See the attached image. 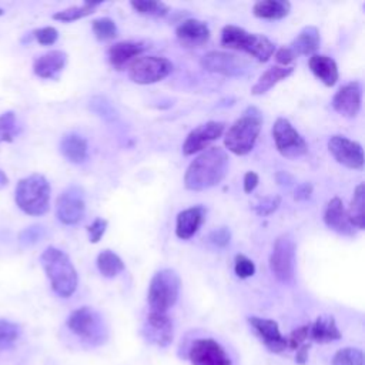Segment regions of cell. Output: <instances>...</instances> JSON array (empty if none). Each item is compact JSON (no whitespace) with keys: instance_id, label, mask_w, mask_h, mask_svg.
Segmentation results:
<instances>
[{"instance_id":"e575fe53","label":"cell","mask_w":365,"mask_h":365,"mask_svg":"<svg viewBox=\"0 0 365 365\" xmlns=\"http://www.w3.org/2000/svg\"><path fill=\"white\" fill-rule=\"evenodd\" d=\"M332 365H364V354L358 348H342L332 356Z\"/></svg>"},{"instance_id":"30bf717a","label":"cell","mask_w":365,"mask_h":365,"mask_svg":"<svg viewBox=\"0 0 365 365\" xmlns=\"http://www.w3.org/2000/svg\"><path fill=\"white\" fill-rule=\"evenodd\" d=\"M272 137L275 147L282 157L298 158L308 153V145L304 137L284 117L275 120L272 125Z\"/></svg>"},{"instance_id":"7bdbcfd3","label":"cell","mask_w":365,"mask_h":365,"mask_svg":"<svg viewBox=\"0 0 365 365\" xmlns=\"http://www.w3.org/2000/svg\"><path fill=\"white\" fill-rule=\"evenodd\" d=\"M106 228H107V220L97 217V218H96V220H94V221L87 227L90 241H91L93 244L98 242V241L101 240V237L104 235Z\"/></svg>"},{"instance_id":"44dd1931","label":"cell","mask_w":365,"mask_h":365,"mask_svg":"<svg viewBox=\"0 0 365 365\" xmlns=\"http://www.w3.org/2000/svg\"><path fill=\"white\" fill-rule=\"evenodd\" d=\"M67 63V54L61 50H51L37 57L33 63V71L41 78H57Z\"/></svg>"},{"instance_id":"60d3db41","label":"cell","mask_w":365,"mask_h":365,"mask_svg":"<svg viewBox=\"0 0 365 365\" xmlns=\"http://www.w3.org/2000/svg\"><path fill=\"white\" fill-rule=\"evenodd\" d=\"M44 235V228L40 225H31L24 228L20 235H19V241L21 245H33L36 244L38 240H41Z\"/></svg>"},{"instance_id":"681fc988","label":"cell","mask_w":365,"mask_h":365,"mask_svg":"<svg viewBox=\"0 0 365 365\" xmlns=\"http://www.w3.org/2000/svg\"><path fill=\"white\" fill-rule=\"evenodd\" d=\"M7 184H9V178H7V175L4 174V171L0 170V188H4Z\"/></svg>"},{"instance_id":"8992f818","label":"cell","mask_w":365,"mask_h":365,"mask_svg":"<svg viewBox=\"0 0 365 365\" xmlns=\"http://www.w3.org/2000/svg\"><path fill=\"white\" fill-rule=\"evenodd\" d=\"M181 279L174 269L164 268L157 271L148 285L147 301L154 312L165 314L171 308L180 295Z\"/></svg>"},{"instance_id":"2e32d148","label":"cell","mask_w":365,"mask_h":365,"mask_svg":"<svg viewBox=\"0 0 365 365\" xmlns=\"http://www.w3.org/2000/svg\"><path fill=\"white\" fill-rule=\"evenodd\" d=\"M144 338L157 346H168L173 342L174 327L167 314L150 311L143 325Z\"/></svg>"},{"instance_id":"ee69618b","label":"cell","mask_w":365,"mask_h":365,"mask_svg":"<svg viewBox=\"0 0 365 365\" xmlns=\"http://www.w3.org/2000/svg\"><path fill=\"white\" fill-rule=\"evenodd\" d=\"M208 240L211 244H214L217 247H225L231 240V232L227 227H220L208 235Z\"/></svg>"},{"instance_id":"1f68e13d","label":"cell","mask_w":365,"mask_h":365,"mask_svg":"<svg viewBox=\"0 0 365 365\" xmlns=\"http://www.w3.org/2000/svg\"><path fill=\"white\" fill-rule=\"evenodd\" d=\"M101 3L100 1H86L81 6H71L68 9H64L61 11H57L53 14L54 20H60V21H74L78 19H83L88 14H91L94 11L96 7H98Z\"/></svg>"},{"instance_id":"4316f807","label":"cell","mask_w":365,"mask_h":365,"mask_svg":"<svg viewBox=\"0 0 365 365\" xmlns=\"http://www.w3.org/2000/svg\"><path fill=\"white\" fill-rule=\"evenodd\" d=\"M87 150H88V145H87L86 138L78 134H74V133L66 134L60 141L61 154L70 163H74V164H80V163L86 161Z\"/></svg>"},{"instance_id":"ba28073f","label":"cell","mask_w":365,"mask_h":365,"mask_svg":"<svg viewBox=\"0 0 365 365\" xmlns=\"http://www.w3.org/2000/svg\"><path fill=\"white\" fill-rule=\"evenodd\" d=\"M173 63L165 57L138 56L128 64V77L137 84H153L173 71Z\"/></svg>"},{"instance_id":"7a4b0ae2","label":"cell","mask_w":365,"mask_h":365,"mask_svg":"<svg viewBox=\"0 0 365 365\" xmlns=\"http://www.w3.org/2000/svg\"><path fill=\"white\" fill-rule=\"evenodd\" d=\"M40 264L50 279L53 291L61 297L68 298L77 288V272L68 255L56 248L47 247L40 255Z\"/></svg>"},{"instance_id":"8fae6325","label":"cell","mask_w":365,"mask_h":365,"mask_svg":"<svg viewBox=\"0 0 365 365\" xmlns=\"http://www.w3.org/2000/svg\"><path fill=\"white\" fill-rule=\"evenodd\" d=\"M201 67L211 73H218L227 77H238L248 71V61L225 51H208L201 57Z\"/></svg>"},{"instance_id":"f907efd6","label":"cell","mask_w":365,"mask_h":365,"mask_svg":"<svg viewBox=\"0 0 365 365\" xmlns=\"http://www.w3.org/2000/svg\"><path fill=\"white\" fill-rule=\"evenodd\" d=\"M1 14H3V10H1V9H0V16H1Z\"/></svg>"},{"instance_id":"9c48e42d","label":"cell","mask_w":365,"mask_h":365,"mask_svg":"<svg viewBox=\"0 0 365 365\" xmlns=\"http://www.w3.org/2000/svg\"><path fill=\"white\" fill-rule=\"evenodd\" d=\"M269 268L281 282H291L295 269V242L289 234H281L269 255Z\"/></svg>"},{"instance_id":"d6986e66","label":"cell","mask_w":365,"mask_h":365,"mask_svg":"<svg viewBox=\"0 0 365 365\" xmlns=\"http://www.w3.org/2000/svg\"><path fill=\"white\" fill-rule=\"evenodd\" d=\"M334 110L345 117H355L361 108V86L358 81H351L342 86L332 97Z\"/></svg>"},{"instance_id":"f1b7e54d","label":"cell","mask_w":365,"mask_h":365,"mask_svg":"<svg viewBox=\"0 0 365 365\" xmlns=\"http://www.w3.org/2000/svg\"><path fill=\"white\" fill-rule=\"evenodd\" d=\"M291 10V3L287 0H261L252 7L254 16L259 19L278 20L288 16Z\"/></svg>"},{"instance_id":"ac0fdd59","label":"cell","mask_w":365,"mask_h":365,"mask_svg":"<svg viewBox=\"0 0 365 365\" xmlns=\"http://www.w3.org/2000/svg\"><path fill=\"white\" fill-rule=\"evenodd\" d=\"M175 36L181 46L187 48H195L205 44L210 38V29L207 23L197 19L182 20L177 29Z\"/></svg>"},{"instance_id":"4fadbf2b","label":"cell","mask_w":365,"mask_h":365,"mask_svg":"<svg viewBox=\"0 0 365 365\" xmlns=\"http://www.w3.org/2000/svg\"><path fill=\"white\" fill-rule=\"evenodd\" d=\"M192 365H232L227 351L211 338L195 339L188 351Z\"/></svg>"},{"instance_id":"484cf974","label":"cell","mask_w":365,"mask_h":365,"mask_svg":"<svg viewBox=\"0 0 365 365\" xmlns=\"http://www.w3.org/2000/svg\"><path fill=\"white\" fill-rule=\"evenodd\" d=\"M319 43H321L319 30L315 26H307L299 31V34L292 40V43L288 47L298 57V56L314 54L319 47Z\"/></svg>"},{"instance_id":"b9f144b4","label":"cell","mask_w":365,"mask_h":365,"mask_svg":"<svg viewBox=\"0 0 365 365\" xmlns=\"http://www.w3.org/2000/svg\"><path fill=\"white\" fill-rule=\"evenodd\" d=\"M33 34H34L36 40H37L40 44H43V46H50V44H53V43L57 40V37H58V31H57L54 27H51V26L37 29V30H34Z\"/></svg>"},{"instance_id":"5bb4252c","label":"cell","mask_w":365,"mask_h":365,"mask_svg":"<svg viewBox=\"0 0 365 365\" xmlns=\"http://www.w3.org/2000/svg\"><path fill=\"white\" fill-rule=\"evenodd\" d=\"M328 150L336 163L352 170H362L364 151L359 143L344 135H332L328 140Z\"/></svg>"},{"instance_id":"8d00e7d4","label":"cell","mask_w":365,"mask_h":365,"mask_svg":"<svg viewBox=\"0 0 365 365\" xmlns=\"http://www.w3.org/2000/svg\"><path fill=\"white\" fill-rule=\"evenodd\" d=\"M17 134L16 125V115L13 111H7L0 115V143H10L13 141L14 135Z\"/></svg>"},{"instance_id":"cb8c5ba5","label":"cell","mask_w":365,"mask_h":365,"mask_svg":"<svg viewBox=\"0 0 365 365\" xmlns=\"http://www.w3.org/2000/svg\"><path fill=\"white\" fill-rule=\"evenodd\" d=\"M309 338L318 344H328L341 338V331L336 327L334 317L321 315L314 324H309Z\"/></svg>"},{"instance_id":"74e56055","label":"cell","mask_w":365,"mask_h":365,"mask_svg":"<svg viewBox=\"0 0 365 365\" xmlns=\"http://www.w3.org/2000/svg\"><path fill=\"white\" fill-rule=\"evenodd\" d=\"M279 204H281L279 195H267V197L259 198L258 202L252 205V208L258 215L265 217V215H271L274 211H277Z\"/></svg>"},{"instance_id":"9a60e30c","label":"cell","mask_w":365,"mask_h":365,"mask_svg":"<svg viewBox=\"0 0 365 365\" xmlns=\"http://www.w3.org/2000/svg\"><path fill=\"white\" fill-rule=\"evenodd\" d=\"M225 124L222 121H207L195 127L185 138L182 144V153L185 155L204 151L212 141L220 138L224 133Z\"/></svg>"},{"instance_id":"7dc6e473","label":"cell","mask_w":365,"mask_h":365,"mask_svg":"<svg viewBox=\"0 0 365 365\" xmlns=\"http://www.w3.org/2000/svg\"><path fill=\"white\" fill-rule=\"evenodd\" d=\"M311 194H312V184L311 182H302L297 187L294 198L297 201H304V200H308L311 197Z\"/></svg>"},{"instance_id":"3957f363","label":"cell","mask_w":365,"mask_h":365,"mask_svg":"<svg viewBox=\"0 0 365 365\" xmlns=\"http://www.w3.org/2000/svg\"><path fill=\"white\" fill-rule=\"evenodd\" d=\"M262 125V115L258 108L248 107L242 115L232 123L224 137V144L228 151L237 155L248 154L258 138Z\"/></svg>"},{"instance_id":"f35d334b","label":"cell","mask_w":365,"mask_h":365,"mask_svg":"<svg viewBox=\"0 0 365 365\" xmlns=\"http://www.w3.org/2000/svg\"><path fill=\"white\" fill-rule=\"evenodd\" d=\"M234 272L238 278H250L255 272L254 262L244 254H237L234 259Z\"/></svg>"},{"instance_id":"e0dca14e","label":"cell","mask_w":365,"mask_h":365,"mask_svg":"<svg viewBox=\"0 0 365 365\" xmlns=\"http://www.w3.org/2000/svg\"><path fill=\"white\" fill-rule=\"evenodd\" d=\"M248 322L257 336L262 341V344L267 346L271 352H282L287 346V338L282 336L279 332L278 324L274 319L268 318H259V317H250Z\"/></svg>"},{"instance_id":"6da1fadb","label":"cell","mask_w":365,"mask_h":365,"mask_svg":"<svg viewBox=\"0 0 365 365\" xmlns=\"http://www.w3.org/2000/svg\"><path fill=\"white\" fill-rule=\"evenodd\" d=\"M230 165L228 154L221 147H210L195 157L185 170L184 187L191 191H202L221 182Z\"/></svg>"},{"instance_id":"5b68a950","label":"cell","mask_w":365,"mask_h":365,"mask_svg":"<svg viewBox=\"0 0 365 365\" xmlns=\"http://www.w3.org/2000/svg\"><path fill=\"white\" fill-rule=\"evenodd\" d=\"M16 204L29 215H43L48 211L50 184L41 174L21 178L14 192Z\"/></svg>"},{"instance_id":"4dcf8cb0","label":"cell","mask_w":365,"mask_h":365,"mask_svg":"<svg viewBox=\"0 0 365 365\" xmlns=\"http://www.w3.org/2000/svg\"><path fill=\"white\" fill-rule=\"evenodd\" d=\"M97 267L101 275L107 278H113L124 269V262L115 252L110 250H104L97 257Z\"/></svg>"},{"instance_id":"d4e9b609","label":"cell","mask_w":365,"mask_h":365,"mask_svg":"<svg viewBox=\"0 0 365 365\" xmlns=\"http://www.w3.org/2000/svg\"><path fill=\"white\" fill-rule=\"evenodd\" d=\"M308 66L311 71L315 74L317 78H319L325 86L331 87L338 80V66L334 58L324 56V54H312L309 57Z\"/></svg>"},{"instance_id":"603a6c76","label":"cell","mask_w":365,"mask_h":365,"mask_svg":"<svg viewBox=\"0 0 365 365\" xmlns=\"http://www.w3.org/2000/svg\"><path fill=\"white\" fill-rule=\"evenodd\" d=\"M144 50L145 46L140 41H118L108 48V61L115 70H123L127 63H131Z\"/></svg>"},{"instance_id":"ffe728a7","label":"cell","mask_w":365,"mask_h":365,"mask_svg":"<svg viewBox=\"0 0 365 365\" xmlns=\"http://www.w3.org/2000/svg\"><path fill=\"white\" fill-rule=\"evenodd\" d=\"M324 222L327 227L338 234L342 235H355V228L351 225L346 210L344 208V204L341 198L334 197L328 201L327 208L324 211Z\"/></svg>"},{"instance_id":"7c38bea8","label":"cell","mask_w":365,"mask_h":365,"mask_svg":"<svg viewBox=\"0 0 365 365\" xmlns=\"http://www.w3.org/2000/svg\"><path fill=\"white\" fill-rule=\"evenodd\" d=\"M86 211L83 190L77 185L66 188L57 198L56 214L57 218L66 225H74L81 221Z\"/></svg>"},{"instance_id":"d590c367","label":"cell","mask_w":365,"mask_h":365,"mask_svg":"<svg viewBox=\"0 0 365 365\" xmlns=\"http://www.w3.org/2000/svg\"><path fill=\"white\" fill-rule=\"evenodd\" d=\"M20 335V327L11 321L0 319V349L10 348Z\"/></svg>"},{"instance_id":"c3c4849f","label":"cell","mask_w":365,"mask_h":365,"mask_svg":"<svg viewBox=\"0 0 365 365\" xmlns=\"http://www.w3.org/2000/svg\"><path fill=\"white\" fill-rule=\"evenodd\" d=\"M308 352H309V344L301 345V346L297 349V354H295V361H297V364H299V365L307 364V361H308Z\"/></svg>"},{"instance_id":"ab89813d","label":"cell","mask_w":365,"mask_h":365,"mask_svg":"<svg viewBox=\"0 0 365 365\" xmlns=\"http://www.w3.org/2000/svg\"><path fill=\"white\" fill-rule=\"evenodd\" d=\"M308 336H309V325H302V327L294 329V331L288 335V338H287V346H288L289 349L297 351L301 345L305 344V341L308 339Z\"/></svg>"},{"instance_id":"bcb514c9","label":"cell","mask_w":365,"mask_h":365,"mask_svg":"<svg viewBox=\"0 0 365 365\" xmlns=\"http://www.w3.org/2000/svg\"><path fill=\"white\" fill-rule=\"evenodd\" d=\"M258 181H259V178L255 171H247L244 175V192L251 194L255 190V187L258 185Z\"/></svg>"},{"instance_id":"f6af8a7d","label":"cell","mask_w":365,"mask_h":365,"mask_svg":"<svg viewBox=\"0 0 365 365\" xmlns=\"http://www.w3.org/2000/svg\"><path fill=\"white\" fill-rule=\"evenodd\" d=\"M297 58L295 53L289 47H281L275 51V60L281 67H288L289 63H292Z\"/></svg>"},{"instance_id":"7402d4cb","label":"cell","mask_w":365,"mask_h":365,"mask_svg":"<svg viewBox=\"0 0 365 365\" xmlns=\"http://www.w3.org/2000/svg\"><path fill=\"white\" fill-rule=\"evenodd\" d=\"M205 217V210L201 205H195L187 210H182L177 215L175 221V235L180 240H188L191 238L200 225L202 224Z\"/></svg>"},{"instance_id":"52a82bcc","label":"cell","mask_w":365,"mask_h":365,"mask_svg":"<svg viewBox=\"0 0 365 365\" xmlns=\"http://www.w3.org/2000/svg\"><path fill=\"white\" fill-rule=\"evenodd\" d=\"M67 327L90 345H101L107 339V327L103 317L90 307L74 309L67 318Z\"/></svg>"},{"instance_id":"83f0119b","label":"cell","mask_w":365,"mask_h":365,"mask_svg":"<svg viewBox=\"0 0 365 365\" xmlns=\"http://www.w3.org/2000/svg\"><path fill=\"white\" fill-rule=\"evenodd\" d=\"M294 73V67H281V66H272L269 67L267 71H264L258 81L252 86L251 93L254 96H261L264 93H267L269 88H272L277 83H279L281 80H285L287 77H289Z\"/></svg>"},{"instance_id":"f546056e","label":"cell","mask_w":365,"mask_h":365,"mask_svg":"<svg viewBox=\"0 0 365 365\" xmlns=\"http://www.w3.org/2000/svg\"><path fill=\"white\" fill-rule=\"evenodd\" d=\"M364 197H365V187L364 182L358 184L355 191H354V197L351 200L349 208L346 211L348 220L351 222V225L356 230H364L365 228V214H364Z\"/></svg>"},{"instance_id":"d6a6232c","label":"cell","mask_w":365,"mask_h":365,"mask_svg":"<svg viewBox=\"0 0 365 365\" xmlns=\"http://www.w3.org/2000/svg\"><path fill=\"white\" fill-rule=\"evenodd\" d=\"M130 6L140 14L151 16V17H164L168 14L170 7L164 1H154V0H133Z\"/></svg>"},{"instance_id":"277c9868","label":"cell","mask_w":365,"mask_h":365,"mask_svg":"<svg viewBox=\"0 0 365 365\" xmlns=\"http://www.w3.org/2000/svg\"><path fill=\"white\" fill-rule=\"evenodd\" d=\"M221 46L225 48L245 51L262 63L268 61L275 51V44L267 36L248 33L247 30L232 24L222 27Z\"/></svg>"},{"instance_id":"836d02e7","label":"cell","mask_w":365,"mask_h":365,"mask_svg":"<svg viewBox=\"0 0 365 365\" xmlns=\"http://www.w3.org/2000/svg\"><path fill=\"white\" fill-rule=\"evenodd\" d=\"M91 29H93L96 38L100 41L111 40V38L117 37V33H118L114 20H111L110 17H100V19L93 20Z\"/></svg>"}]
</instances>
